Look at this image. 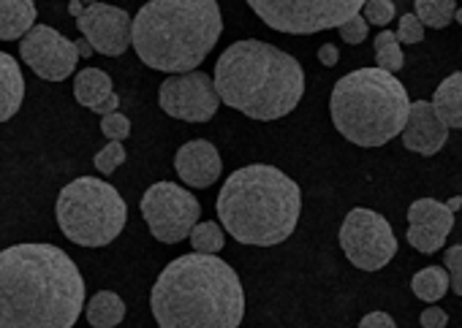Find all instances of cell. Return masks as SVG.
<instances>
[{
    "instance_id": "obj_34",
    "label": "cell",
    "mask_w": 462,
    "mask_h": 328,
    "mask_svg": "<svg viewBox=\"0 0 462 328\" xmlns=\"http://www.w3.org/2000/svg\"><path fill=\"white\" fill-rule=\"evenodd\" d=\"M319 60L324 63V66H337V60H340V52H337V47H332V44H324L321 50H319Z\"/></svg>"
},
{
    "instance_id": "obj_17",
    "label": "cell",
    "mask_w": 462,
    "mask_h": 328,
    "mask_svg": "<svg viewBox=\"0 0 462 328\" xmlns=\"http://www.w3.org/2000/svg\"><path fill=\"white\" fill-rule=\"evenodd\" d=\"M36 0H0V41L25 39L36 28Z\"/></svg>"
},
{
    "instance_id": "obj_29",
    "label": "cell",
    "mask_w": 462,
    "mask_h": 328,
    "mask_svg": "<svg viewBox=\"0 0 462 328\" xmlns=\"http://www.w3.org/2000/svg\"><path fill=\"white\" fill-rule=\"evenodd\" d=\"M443 269L451 277V290L462 296V244H454L443 252Z\"/></svg>"
},
{
    "instance_id": "obj_4",
    "label": "cell",
    "mask_w": 462,
    "mask_h": 328,
    "mask_svg": "<svg viewBox=\"0 0 462 328\" xmlns=\"http://www.w3.org/2000/svg\"><path fill=\"white\" fill-rule=\"evenodd\" d=\"M215 206L220 225L240 244L275 247L294 233L302 212V193L286 171L267 163H251L223 182Z\"/></svg>"
},
{
    "instance_id": "obj_30",
    "label": "cell",
    "mask_w": 462,
    "mask_h": 328,
    "mask_svg": "<svg viewBox=\"0 0 462 328\" xmlns=\"http://www.w3.org/2000/svg\"><path fill=\"white\" fill-rule=\"evenodd\" d=\"M424 39V23L416 14H402L397 25V41L400 44H419Z\"/></svg>"
},
{
    "instance_id": "obj_10",
    "label": "cell",
    "mask_w": 462,
    "mask_h": 328,
    "mask_svg": "<svg viewBox=\"0 0 462 328\" xmlns=\"http://www.w3.org/2000/svg\"><path fill=\"white\" fill-rule=\"evenodd\" d=\"M340 247L356 269L378 271L394 258L397 239H394V231L383 214L365 209V206H356L343 220Z\"/></svg>"
},
{
    "instance_id": "obj_35",
    "label": "cell",
    "mask_w": 462,
    "mask_h": 328,
    "mask_svg": "<svg viewBox=\"0 0 462 328\" xmlns=\"http://www.w3.org/2000/svg\"><path fill=\"white\" fill-rule=\"evenodd\" d=\"M117 106H120V98L117 96H112L106 104H101L98 109H96V114H101V117H106V114H112V112H117Z\"/></svg>"
},
{
    "instance_id": "obj_16",
    "label": "cell",
    "mask_w": 462,
    "mask_h": 328,
    "mask_svg": "<svg viewBox=\"0 0 462 328\" xmlns=\"http://www.w3.org/2000/svg\"><path fill=\"white\" fill-rule=\"evenodd\" d=\"M25 101V79L20 63L0 52V123H9Z\"/></svg>"
},
{
    "instance_id": "obj_15",
    "label": "cell",
    "mask_w": 462,
    "mask_h": 328,
    "mask_svg": "<svg viewBox=\"0 0 462 328\" xmlns=\"http://www.w3.org/2000/svg\"><path fill=\"white\" fill-rule=\"evenodd\" d=\"M174 169H177V177L188 187L201 190V187H209L217 182L223 160H220V152L215 150V144H209L207 139H193L177 150Z\"/></svg>"
},
{
    "instance_id": "obj_40",
    "label": "cell",
    "mask_w": 462,
    "mask_h": 328,
    "mask_svg": "<svg viewBox=\"0 0 462 328\" xmlns=\"http://www.w3.org/2000/svg\"><path fill=\"white\" fill-rule=\"evenodd\" d=\"M454 20H459V23H462V9L457 12V17H454Z\"/></svg>"
},
{
    "instance_id": "obj_9",
    "label": "cell",
    "mask_w": 462,
    "mask_h": 328,
    "mask_svg": "<svg viewBox=\"0 0 462 328\" xmlns=\"http://www.w3.org/2000/svg\"><path fill=\"white\" fill-rule=\"evenodd\" d=\"M201 206L196 196L174 182H155L142 196V217L150 233L163 244H177L199 225Z\"/></svg>"
},
{
    "instance_id": "obj_13",
    "label": "cell",
    "mask_w": 462,
    "mask_h": 328,
    "mask_svg": "<svg viewBox=\"0 0 462 328\" xmlns=\"http://www.w3.org/2000/svg\"><path fill=\"white\" fill-rule=\"evenodd\" d=\"M77 28L93 44L96 52L106 58H120L131 47L134 20L125 9L93 4L82 12V17L77 20Z\"/></svg>"
},
{
    "instance_id": "obj_5",
    "label": "cell",
    "mask_w": 462,
    "mask_h": 328,
    "mask_svg": "<svg viewBox=\"0 0 462 328\" xmlns=\"http://www.w3.org/2000/svg\"><path fill=\"white\" fill-rule=\"evenodd\" d=\"M220 33L217 0H150L134 17L131 44L144 66L188 74L201 66Z\"/></svg>"
},
{
    "instance_id": "obj_27",
    "label": "cell",
    "mask_w": 462,
    "mask_h": 328,
    "mask_svg": "<svg viewBox=\"0 0 462 328\" xmlns=\"http://www.w3.org/2000/svg\"><path fill=\"white\" fill-rule=\"evenodd\" d=\"M101 131L109 141H125L131 136V120L120 112H112L101 117Z\"/></svg>"
},
{
    "instance_id": "obj_25",
    "label": "cell",
    "mask_w": 462,
    "mask_h": 328,
    "mask_svg": "<svg viewBox=\"0 0 462 328\" xmlns=\"http://www.w3.org/2000/svg\"><path fill=\"white\" fill-rule=\"evenodd\" d=\"M226 228H220L217 223H199L193 231H190V244H193V252H204V255H215L223 250V241H226Z\"/></svg>"
},
{
    "instance_id": "obj_38",
    "label": "cell",
    "mask_w": 462,
    "mask_h": 328,
    "mask_svg": "<svg viewBox=\"0 0 462 328\" xmlns=\"http://www.w3.org/2000/svg\"><path fill=\"white\" fill-rule=\"evenodd\" d=\"M446 206H448V209H451V212H457V209H459V206H462V196H454V198H451V201H448V204H446Z\"/></svg>"
},
{
    "instance_id": "obj_11",
    "label": "cell",
    "mask_w": 462,
    "mask_h": 328,
    "mask_svg": "<svg viewBox=\"0 0 462 328\" xmlns=\"http://www.w3.org/2000/svg\"><path fill=\"white\" fill-rule=\"evenodd\" d=\"M161 109L182 123H209L217 112L220 96L215 87V79L204 71H188V74H171L163 79L158 90Z\"/></svg>"
},
{
    "instance_id": "obj_14",
    "label": "cell",
    "mask_w": 462,
    "mask_h": 328,
    "mask_svg": "<svg viewBox=\"0 0 462 328\" xmlns=\"http://www.w3.org/2000/svg\"><path fill=\"white\" fill-rule=\"evenodd\" d=\"M448 131L451 128L438 117L432 101H416V104H411V114H408V123L400 136L411 152L430 158L443 150V144L448 141Z\"/></svg>"
},
{
    "instance_id": "obj_32",
    "label": "cell",
    "mask_w": 462,
    "mask_h": 328,
    "mask_svg": "<svg viewBox=\"0 0 462 328\" xmlns=\"http://www.w3.org/2000/svg\"><path fill=\"white\" fill-rule=\"evenodd\" d=\"M448 323V314L438 306H430L421 312V328H446Z\"/></svg>"
},
{
    "instance_id": "obj_26",
    "label": "cell",
    "mask_w": 462,
    "mask_h": 328,
    "mask_svg": "<svg viewBox=\"0 0 462 328\" xmlns=\"http://www.w3.org/2000/svg\"><path fill=\"white\" fill-rule=\"evenodd\" d=\"M93 163H96V169L101 171V174H115L117 171V166H123L125 163V147L120 144V141H109L96 158H93Z\"/></svg>"
},
{
    "instance_id": "obj_28",
    "label": "cell",
    "mask_w": 462,
    "mask_h": 328,
    "mask_svg": "<svg viewBox=\"0 0 462 328\" xmlns=\"http://www.w3.org/2000/svg\"><path fill=\"white\" fill-rule=\"evenodd\" d=\"M362 14H365V20L370 25H381L383 28V25H389L394 20V4H392V0H367Z\"/></svg>"
},
{
    "instance_id": "obj_33",
    "label": "cell",
    "mask_w": 462,
    "mask_h": 328,
    "mask_svg": "<svg viewBox=\"0 0 462 328\" xmlns=\"http://www.w3.org/2000/svg\"><path fill=\"white\" fill-rule=\"evenodd\" d=\"M359 328H394V317L386 312H370L359 320Z\"/></svg>"
},
{
    "instance_id": "obj_39",
    "label": "cell",
    "mask_w": 462,
    "mask_h": 328,
    "mask_svg": "<svg viewBox=\"0 0 462 328\" xmlns=\"http://www.w3.org/2000/svg\"><path fill=\"white\" fill-rule=\"evenodd\" d=\"M85 6H93V4H101V0H82Z\"/></svg>"
},
{
    "instance_id": "obj_18",
    "label": "cell",
    "mask_w": 462,
    "mask_h": 328,
    "mask_svg": "<svg viewBox=\"0 0 462 328\" xmlns=\"http://www.w3.org/2000/svg\"><path fill=\"white\" fill-rule=\"evenodd\" d=\"M112 96H115V90H112V79H109L106 71H101V68H85V71L77 74V79H74V98L82 106H88L90 112H96Z\"/></svg>"
},
{
    "instance_id": "obj_37",
    "label": "cell",
    "mask_w": 462,
    "mask_h": 328,
    "mask_svg": "<svg viewBox=\"0 0 462 328\" xmlns=\"http://www.w3.org/2000/svg\"><path fill=\"white\" fill-rule=\"evenodd\" d=\"M85 9H88V6L82 4V0H71V4H69V12H71V14H74L77 20L82 17V12H85Z\"/></svg>"
},
{
    "instance_id": "obj_12",
    "label": "cell",
    "mask_w": 462,
    "mask_h": 328,
    "mask_svg": "<svg viewBox=\"0 0 462 328\" xmlns=\"http://www.w3.org/2000/svg\"><path fill=\"white\" fill-rule=\"evenodd\" d=\"M20 58L44 82H63L74 74L79 63L77 41H69L50 25H36L20 41Z\"/></svg>"
},
{
    "instance_id": "obj_2",
    "label": "cell",
    "mask_w": 462,
    "mask_h": 328,
    "mask_svg": "<svg viewBox=\"0 0 462 328\" xmlns=\"http://www.w3.org/2000/svg\"><path fill=\"white\" fill-rule=\"evenodd\" d=\"M150 306L158 328H240L245 290L226 260L190 252L161 271Z\"/></svg>"
},
{
    "instance_id": "obj_21",
    "label": "cell",
    "mask_w": 462,
    "mask_h": 328,
    "mask_svg": "<svg viewBox=\"0 0 462 328\" xmlns=\"http://www.w3.org/2000/svg\"><path fill=\"white\" fill-rule=\"evenodd\" d=\"M408 225H430L443 233H451L454 212L435 198H419L408 206Z\"/></svg>"
},
{
    "instance_id": "obj_23",
    "label": "cell",
    "mask_w": 462,
    "mask_h": 328,
    "mask_svg": "<svg viewBox=\"0 0 462 328\" xmlns=\"http://www.w3.org/2000/svg\"><path fill=\"white\" fill-rule=\"evenodd\" d=\"M416 17L424 23V28L443 31L457 17V0H416Z\"/></svg>"
},
{
    "instance_id": "obj_3",
    "label": "cell",
    "mask_w": 462,
    "mask_h": 328,
    "mask_svg": "<svg viewBox=\"0 0 462 328\" xmlns=\"http://www.w3.org/2000/svg\"><path fill=\"white\" fill-rule=\"evenodd\" d=\"M212 79L220 104L262 123L291 114L305 96V71L297 58L256 39L231 44L217 58Z\"/></svg>"
},
{
    "instance_id": "obj_1",
    "label": "cell",
    "mask_w": 462,
    "mask_h": 328,
    "mask_svg": "<svg viewBox=\"0 0 462 328\" xmlns=\"http://www.w3.org/2000/svg\"><path fill=\"white\" fill-rule=\"evenodd\" d=\"M85 279L55 244H14L0 252V328H74Z\"/></svg>"
},
{
    "instance_id": "obj_8",
    "label": "cell",
    "mask_w": 462,
    "mask_h": 328,
    "mask_svg": "<svg viewBox=\"0 0 462 328\" xmlns=\"http://www.w3.org/2000/svg\"><path fill=\"white\" fill-rule=\"evenodd\" d=\"M367 0H248L264 25L291 36L340 28L365 9Z\"/></svg>"
},
{
    "instance_id": "obj_31",
    "label": "cell",
    "mask_w": 462,
    "mask_h": 328,
    "mask_svg": "<svg viewBox=\"0 0 462 328\" xmlns=\"http://www.w3.org/2000/svg\"><path fill=\"white\" fill-rule=\"evenodd\" d=\"M337 31H340V39H343L346 44H362V41L367 39V33H370V23H367L362 14H356V17H351L348 23H343Z\"/></svg>"
},
{
    "instance_id": "obj_20",
    "label": "cell",
    "mask_w": 462,
    "mask_h": 328,
    "mask_svg": "<svg viewBox=\"0 0 462 328\" xmlns=\"http://www.w3.org/2000/svg\"><path fill=\"white\" fill-rule=\"evenodd\" d=\"M85 314H88V323L93 328H115L125 317V304L115 290H98L90 298Z\"/></svg>"
},
{
    "instance_id": "obj_7",
    "label": "cell",
    "mask_w": 462,
    "mask_h": 328,
    "mask_svg": "<svg viewBox=\"0 0 462 328\" xmlns=\"http://www.w3.org/2000/svg\"><path fill=\"white\" fill-rule=\"evenodd\" d=\"M55 217L69 241L79 247H106L123 233L128 206L109 182L79 177L60 190Z\"/></svg>"
},
{
    "instance_id": "obj_24",
    "label": "cell",
    "mask_w": 462,
    "mask_h": 328,
    "mask_svg": "<svg viewBox=\"0 0 462 328\" xmlns=\"http://www.w3.org/2000/svg\"><path fill=\"white\" fill-rule=\"evenodd\" d=\"M375 60H378V68L381 71H389V74H397L405 63V55L400 50V41H397V33L392 31H383L375 36Z\"/></svg>"
},
{
    "instance_id": "obj_19",
    "label": "cell",
    "mask_w": 462,
    "mask_h": 328,
    "mask_svg": "<svg viewBox=\"0 0 462 328\" xmlns=\"http://www.w3.org/2000/svg\"><path fill=\"white\" fill-rule=\"evenodd\" d=\"M432 106L438 112V117L448 125V128H459L462 131V71L446 77L432 96Z\"/></svg>"
},
{
    "instance_id": "obj_22",
    "label": "cell",
    "mask_w": 462,
    "mask_h": 328,
    "mask_svg": "<svg viewBox=\"0 0 462 328\" xmlns=\"http://www.w3.org/2000/svg\"><path fill=\"white\" fill-rule=\"evenodd\" d=\"M448 287H451V277H448V271L440 269V266H427V269L416 271L413 279H411L413 296L421 298V301H430V304H432V301H440V298L446 296Z\"/></svg>"
},
{
    "instance_id": "obj_6",
    "label": "cell",
    "mask_w": 462,
    "mask_h": 328,
    "mask_svg": "<svg viewBox=\"0 0 462 328\" xmlns=\"http://www.w3.org/2000/svg\"><path fill=\"white\" fill-rule=\"evenodd\" d=\"M335 128L356 147H383L402 133L411 101L400 79L381 68H359L337 79L329 101Z\"/></svg>"
},
{
    "instance_id": "obj_36",
    "label": "cell",
    "mask_w": 462,
    "mask_h": 328,
    "mask_svg": "<svg viewBox=\"0 0 462 328\" xmlns=\"http://www.w3.org/2000/svg\"><path fill=\"white\" fill-rule=\"evenodd\" d=\"M77 50H79V58H90V55L96 52V50H93V44H90V41H88L85 36H82V39L77 41Z\"/></svg>"
}]
</instances>
